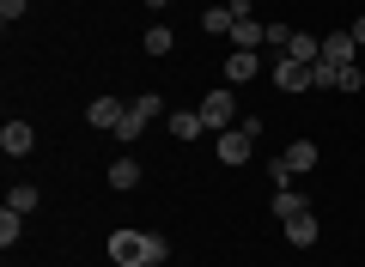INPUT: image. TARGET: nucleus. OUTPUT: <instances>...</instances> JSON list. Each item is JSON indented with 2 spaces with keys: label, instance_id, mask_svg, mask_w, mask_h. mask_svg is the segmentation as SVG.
<instances>
[{
  "label": "nucleus",
  "instance_id": "obj_1",
  "mask_svg": "<svg viewBox=\"0 0 365 267\" xmlns=\"http://www.w3.org/2000/svg\"><path fill=\"white\" fill-rule=\"evenodd\" d=\"M170 243L158 231H110V261L116 267H146V261H165Z\"/></svg>",
  "mask_w": 365,
  "mask_h": 267
},
{
  "label": "nucleus",
  "instance_id": "obj_2",
  "mask_svg": "<svg viewBox=\"0 0 365 267\" xmlns=\"http://www.w3.org/2000/svg\"><path fill=\"white\" fill-rule=\"evenodd\" d=\"M256 134H262L256 115H250V122H237V127H225L220 146H213V152H220V164H250V152H256Z\"/></svg>",
  "mask_w": 365,
  "mask_h": 267
},
{
  "label": "nucleus",
  "instance_id": "obj_3",
  "mask_svg": "<svg viewBox=\"0 0 365 267\" xmlns=\"http://www.w3.org/2000/svg\"><path fill=\"white\" fill-rule=\"evenodd\" d=\"M201 122H207V134L237 127V98H232V85H213L207 98H201Z\"/></svg>",
  "mask_w": 365,
  "mask_h": 267
},
{
  "label": "nucleus",
  "instance_id": "obj_4",
  "mask_svg": "<svg viewBox=\"0 0 365 267\" xmlns=\"http://www.w3.org/2000/svg\"><path fill=\"white\" fill-rule=\"evenodd\" d=\"M274 85H280V91H317V85H311V67L292 61V55H280V61H274Z\"/></svg>",
  "mask_w": 365,
  "mask_h": 267
},
{
  "label": "nucleus",
  "instance_id": "obj_5",
  "mask_svg": "<svg viewBox=\"0 0 365 267\" xmlns=\"http://www.w3.org/2000/svg\"><path fill=\"white\" fill-rule=\"evenodd\" d=\"M256 73H262V55L256 49H232V55H225V85H250Z\"/></svg>",
  "mask_w": 365,
  "mask_h": 267
},
{
  "label": "nucleus",
  "instance_id": "obj_6",
  "mask_svg": "<svg viewBox=\"0 0 365 267\" xmlns=\"http://www.w3.org/2000/svg\"><path fill=\"white\" fill-rule=\"evenodd\" d=\"M122 115H128V103H122V98H91L86 103V122L91 127H110V134L122 127Z\"/></svg>",
  "mask_w": 365,
  "mask_h": 267
},
{
  "label": "nucleus",
  "instance_id": "obj_7",
  "mask_svg": "<svg viewBox=\"0 0 365 267\" xmlns=\"http://www.w3.org/2000/svg\"><path fill=\"white\" fill-rule=\"evenodd\" d=\"M280 164H287L292 177H311V170L323 164V152H317V140H292L287 152H280Z\"/></svg>",
  "mask_w": 365,
  "mask_h": 267
},
{
  "label": "nucleus",
  "instance_id": "obj_8",
  "mask_svg": "<svg viewBox=\"0 0 365 267\" xmlns=\"http://www.w3.org/2000/svg\"><path fill=\"white\" fill-rule=\"evenodd\" d=\"M31 146H37V127H31V122H6V127H0V152H6V158H25Z\"/></svg>",
  "mask_w": 365,
  "mask_h": 267
},
{
  "label": "nucleus",
  "instance_id": "obj_9",
  "mask_svg": "<svg viewBox=\"0 0 365 267\" xmlns=\"http://www.w3.org/2000/svg\"><path fill=\"white\" fill-rule=\"evenodd\" d=\"M165 127H170V140H201V134H207L201 110H170V115H165Z\"/></svg>",
  "mask_w": 365,
  "mask_h": 267
},
{
  "label": "nucleus",
  "instance_id": "obj_10",
  "mask_svg": "<svg viewBox=\"0 0 365 267\" xmlns=\"http://www.w3.org/2000/svg\"><path fill=\"white\" fill-rule=\"evenodd\" d=\"M317 237H323V231H317V213H299V219H287V243H292V249H311Z\"/></svg>",
  "mask_w": 365,
  "mask_h": 267
},
{
  "label": "nucleus",
  "instance_id": "obj_11",
  "mask_svg": "<svg viewBox=\"0 0 365 267\" xmlns=\"http://www.w3.org/2000/svg\"><path fill=\"white\" fill-rule=\"evenodd\" d=\"M353 31H335V37H323V61H335V67H353Z\"/></svg>",
  "mask_w": 365,
  "mask_h": 267
},
{
  "label": "nucleus",
  "instance_id": "obj_12",
  "mask_svg": "<svg viewBox=\"0 0 365 267\" xmlns=\"http://www.w3.org/2000/svg\"><path fill=\"white\" fill-rule=\"evenodd\" d=\"M299 213H311V201H304L299 189H274V219L287 225V219H299Z\"/></svg>",
  "mask_w": 365,
  "mask_h": 267
},
{
  "label": "nucleus",
  "instance_id": "obj_13",
  "mask_svg": "<svg viewBox=\"0 0 365 267\" xmlns=\"http://www.w3.org/2000/svg\"><path fill=\"white\" fill-rule=\"evenodd\" d=\"M287 55H292V61H304V67H317V61H323V37H304V31H292Z\"/></svg>",
  "mask_w": 365,
  "mask_h": 267
},
{
  "label": "nucleus",
  "instance_id": "obj_14",
  "mask_svg": "<svg viewBox=\"0 0 365 267\" xmlns=\"http://www.w3.org/2000/svg\"><path fill=\"white\" fill-rule=\"evenodd\" d=\"M232 25H237L232 6H207V13H201V31H207V37H232Z\"/></svg>",
  "mask_w": 365,
  "mask_h": 267
},
{
  "label": "nucleus",
  "instance_id": "obj_15",
  "mask_svg": "<svg viewBox=\"0 0 365 267\" xmlns=\"http://www.w3.org/2000/svg\"><path fill=\"white\" fill-rule=\"evenodd\" d=\"M134 182H140V164H134V158H116V164H110V189H116V194H128Z\"/></svg>",
  "mask_w": 365,
  "mask_h": 267
},
{
  "label": "nucleus",
  "instance_id": "obj_16",
  "mask_svg": "<svg viewBox=\"0 0 365 267\" xmlns=\"http://www.w3.org/2000/svg\"><path fill=\"white\" fill-rule=\"evenodd\" d=\"M262 31H268V25H256V19H237V25H232V49H262Z\"/></svg>",
  "mask_w": 365,
  "mask_h": 267
},
{
  "label": "nucleus",
  "instance_id": "obj_17",
  "mask_svg": "<svg viewBox=\"0 0 365 267\" xmlns=\"http://www.w3.org/2000/svg\"><path fill=\"white\" fill-rule=\"evenodd\" d=\"M140 43H146V55H170V49H177V31H170V25H153Z\"/></svg>",
  "mask_w": 365,
  "mask_h": 267
},
{
  "label": "nucleus",
  "instance_id": "obj_18",
  "mask_svg": "<svg viewBox=\"0 0 365 267\" xmlns=\"http://www.w3.org/2000/svg\"><path fill=\"white\" fill-rule=\"evenodd\" d=\"M19 237H25V213H13V206H6V213H0V249H13Z\"/></svg>",
  "mask_w": 365,
  "mask_h": 267
},
{
  "label": "nucleus",
  "instance_id": "obj_19",
  "mask_svg": "<svg viewBox=\"0 0 365 267\" xmlns=\"http://www.w3.org/2000/svg\"><path fill=\"white\" fill-rule=\"evenodd\" d=\"M6 206H13V213H37V182H13Z\"/></svg>",
  "mask_w": 365,
  "mask_h": 267
},
{
  "label": "nucleus",
  "instance_id": "obj_20",
  "mask_svg": "<svg viewBox=\"0 0 365 267\" xmlns=\"http://www.w3.org/2000/svg\"><path fill=\"white\" fill-rule=\"evenodd\" d=\"M311 85H317V91H341V67H335V61H317V67H311Z\"/></svg>",
  "mask_w": 365,
  "mask_h": 267
},
{
  "label": "nucleus",
  "instance_id": "obj_21",
  "mask_svg": "<svg viewBox=\"0 0 365 267\" xmlns=\"http://www.w3.org/2000/svg\"><path fill=\"white\" fill-rule=\"evenodd\" d=\"M146 127H153V122H146L140 110H128V115H122V127H116V140H140Z\"/></svg>",
  "mask_w": 365,
  "mask_h": 267
},
{
  "label": "nucleus",
  "instance_id": "obj_22",
  "mask_svg": "<svg viewBox=\"0 0 365 267\" xmlns=\"http://www.w3.org/2000/svg\"><path fill=\"white\" fill-rule=\"evenodd\" d=\"M262 43H268V49H280V55H287V43H292V25H268V31H262Z\"/></svg>",
  "mask_w": 365,
  "mask_h": 267
},
{
  "label": "nucleus",
  "instance_id": "obj_23",
  "mask_svg": "<svg viewBox=\"0 0 365 267\" xmlns=\"http://www.w3.org/2000/svg\"><path fill=\"white\" fill-rule=\"evenodd\" d=\"M128 110H140V115H146V122H158V98H153V91H146V98H134V103H128Z\"/></svg>",
  "mask_w": 365,
  "mask_h": 267
},
{
  "label": "nucleus",
  "instance_id": "obj_24",
  "mask_svg": "<svg viewBox=\"0 0 365 267\" xmlns=\"http://www.w3.org/2000/svg\"><path fill=\"white\" fill-rule=\"evenodd\" d=\"M25 6H31V0H0V19L13 25V19H25Z\"/></svg>",
  "mask_w": 365,
  "mask_h": 267
},
{
  "label": "nucleus",
  "instance_id": "obj_25",
  "mask_svg": "<svg viewBox=\"0 0 365 267\" xmlns=\"http://www.w3.org/2000/svg\"><path fill=\"white\" fill-rule=\"evenodd\" d=\"M225 6H232L237 19H250V13H256V0H225Z\"/></svg>",
  "mask_w": 365,
  "mask_h": 267
},
{
  "label": "nucleus",
  "instance_id": "obj_26",
  "mask_svg": "<svg viewBox=\"0 0 365 267\" xmlns=\"http://www.w3.org/2000/svg\"><path fill=\"white\" fill-rule=\"evenodd\" d=\"M353 43H359V49H365V13L353 19Z\"/></svg>",
  "mask_w": 365,
  "mask_h": 267
},
{
  "label": "nucleus",
  "instance_id": "obj_27",
  "mask_svg": "<svg viewBox=\"0 0 365 267\" xmlns=\"http://www.w3.org/2000/svg\"><path fill=\"white\" fill-rule=\"evenodd\" d=\"M146 6H153V13H165V6H170V0H146Z\"/></svg>",
  "mask_w": 365,
  "mask_h": 267
},
{
  "label": "nucleus",
  "instance_id": "obj_28",
  "mask_svg": "<svg viewBox=\"0 0 365 267\" xmlns=\"http://www.w3.org/2000/svg\"><path fill=\"white\" fill-rule=\"evenodd\" d=\"M146 267H165V261H146Z\"/></svg>",
  "mask_w": 365,
  "mask_h": 267
}]
</instances>
